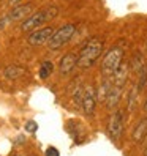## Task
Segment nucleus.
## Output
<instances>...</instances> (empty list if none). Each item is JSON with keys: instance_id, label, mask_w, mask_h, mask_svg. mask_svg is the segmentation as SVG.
Instances as JSON below:
<instances>
[{"instance_id": "obj_22", "label": "nucleus", "mask_w": 147, "mask_h": 156, "mask_svg": "<svg viewBox=\"0 0 147 156\" xmlns=\"http://www.w3.org/2000/svg\"><path fill=\"white\" fill-rule=\"evenodd\" d=\"M21 2H22V0H10V5H11V6H17Z\"/></svg>"}, {"instance_id": "obj_19", "label": "nucleus", "mask_w": 147, "mask_h": 156, "mask_svg": "<svg viewBox=\"0 0 147 156\" xmlns=\"http://www.w3.org/2000/svg\"><path fill=\"white\" fill-rule=\"evenodd\" d=\"M24 128H25L27 133H36V129H38V123H35L33 120H29V122H25Z\"/></svg>"}, {"instance_id": "obj_3", "label": "nucleus", "mask_w": 147, "mask_h": 156, "mask_svg": "<svg viewBox=\"0 0 147 156\" xmlns=\"http://www.w3.org/2000/svg\"><path fill=\"white\" fill-rule=\"evenodd\" d=\"M123 62V48H120V46H114V48H111L101 62V73L105 77H112L114 73L119 69V66L122 65Z\"/></svg>"}, {"instance_id": "obj_14", "label": "nucleus", "mask_w": 147, "mask_h": 156, "mask_svg": "<svg viewBox=\"0 0 147 156\" xmlns=\"http://www.w3.org/2000/svg\"><path fill=\"white\" fill-rule=\"evenodd\" d=\"M145 136H147V118H142L133 131V140L136 144H141L145 139Z\"/></svg>"}, {"instance_id": "obj_1", "label": "nucleus", "mask_w": 147, "mask_h": 156, "mask_svg": "<svg viewBox=\"0 0 147 156\" xmlns=\"http://www.w3.org/2000/svg\"><path fill=\"white\" fill-rule=\"evenodd\" d=\"M105 49V41L101 38H90L82 49L78 54V66L82 69H87L90 66L95 65V62L98 60V57L101 55V52Z\"/></svg>"}, {"instance_id": "obj_5", "label": "nucleus", "mask_w": 147, "mask_h": 156, "mask_svg": "<svg viewBox=\"0 0 147 156\" xmlns=\"http://www.w3.org/2000/svg\"><path fill=\"white\" fill-rule=\"evenodd\" d=\"M123 131V114L122 111H114V114L109 118V123H108V134L111 137V140L117 142L122 136Z\"/></svg>"}, {"instance_id": "obj_2", "label": "nucleus", "mask_w": 147, "mask_h": 156, "mask_svg": "<svg viewBox=\"0 0 147 156\" xmlns=\"http://www.w3.org/2000/svg\"><path fill=\"white\" fill-rule=\"evenodd\" d=\"M57 14H59L57 6H49V8H46V10L33 13L32 16L27 17V19H24V22L21 24V30L22 32H33V30L38 29L40 25H43L44 22L52 21Z\"/></svg>"}, {"instance_id": "obj_8", "label": "nucleus", "mask_w": 147, "mask_h": 156, "mask_svg": "<svg viewBox=\"0 0 147 156\" xmlns=\"http://www.w3.org/2000/svg\"><path fill=\"white\" fill-rule=\"evenodd\" d=\"M76 65H78V55H76V54H73V52L65 54V55L60 58V62H59V71H60V74H63V76L70 74V73L75 69Z\"/></svg>"}, {"instance_id": "obj_17", "label": "nucleus", "mask_w": 147, "mask_h": 156, "mask_svg": "<svg viewBox=\"0 0 147 156\" xmlns=\"http://www.w3.org/2000/svg\"><path fill=\"white\" fill-rule=\"evenodd\" d=\"M138 95H139V88L138 85H134L130 91V96H128V111L133 112L134 111V106H136V101H138Z\"/></svg>"}, {"instance_id": "obj_12", "label": "nucleus", "mask_w": 147, "mask_h": 156, "mask_svg": "<svg viewBox=\"0 0 147 156\" xmlns=\"http://www.w3.org/2000/svg\"><path fill=\"white\" fill-rule=\"evenodd\" d=\"M112 85H111V77H106L101 84H100L98 90H97V101L98 103H106V98L111 91Z\"/></svg>"}, {"instance_id": "obj_9", "label": "nucleus", "mask_w": 147, "mask_h": 156, "mask_svg": "<svg viewBox=\"0 0 147 156\" xmlns=\"http://www.w3.org/2000/svg\"><path fill=\"white\" fill-rule=\"evenodd\" d=\"M30 11H32V5L30 3H27V5H17V6H13V10L10 11L8 17H10V21H22Z\"/></svg>"}, {"instance_id": "obj_23", "label": "nucleus", "mask_w": 147, "mask_h": 156, "mask_svg": "<svg viewBox=\"0 0 147 156\" xmlns=\"http://www.w3.org/2000/svg\"><path fill=\"white\" fill-rule=\"evenodd\" d=\"M144 111L147 112V99H145V103H144Z\"/></svg>"}, {"instance_id": "obj_15", "label": "nucleus", "mask_w": 147, "mask_h": 156, "mask_svg": "<svg viewBox=\"0 0 147 156\" xmlns=\"http://www.w3.org/2000/svg\"><path fill=\"white\" fill-rule=\"evenodd\" d=\"M130 65H131V68H133V71H136V73H139L142 68H144V57H142V54L141 52H134V55H133V58H131V62H130Z\"/></svg>"}, {"instance_id": "obj_7", "label": "nucleus", "mask_w": 147, "mask_h": 156, "mask_svg": "<svg viewBox=\"0 0 147 156\" xmlns=\"http://www.w3.org/2000/svg\"><path fill=\"white\" fill-rule=\"evenodd\" d=\"M97 103V90L92 85H87L84 88V95H82V111H84V114L94 115Z\"/></svg>"}, {"instance_id": "obj_25", "label": "nucleus", "mask_w": 147, "mask_h": 156, "mask_svg": "<svg viewBox=\"0 0 147 156\" xmlns=\"http://www.w3.org/2000/svg\"><path fill=\"white\" fill-rule=\"evenodd\" d=\"M145 156H147V154H145Z\"/></svg>"}, {"instance_id": "obj_4", "label": "nucleus", "mask_w": 147, "mask_h": 156, "mask_svg": "<svg viewBox=\"0 0 147 156\" xmlns=\"http://www.w3.org/2000/svg\"><path fill=\"white\" fill-rule=\"evenodd\" d=\"M75 33H76V24L70 22V24L62 25L60 29H57L56 32H54L52 38H51L49 43H48V48H49L51 51L60 49L62 46H65V44L73 38V36H75Z\"/></svg>"}, {"instance_id": "obj_13", "label": "nucleus", "mask_w": 147, "mask_h": 156, "mask_svg": "<svg viewBox=\"0 0 147 156\" xmlns=\"http://www.w3.org/2000/svg\"><path fill=\"white\" fill-rule=\"evenodd\" d=\"M25 73H27V69L19 65H10L3 69V76L10 80H14V79H19L21 76H24Z\"/></svg>"}, {"instance_id": "obj_16", "label": "nucleus", "mask_w": 147, "mask_h": 156, "mask_svg": "<svg viewBox=\"0 0 147 156\" xmlns=\"http://www.w3.org/2000/svg\"><path fill=\"white\" fill-rule=\"evenodd\" d=\"M52 71H54V65H52V62L46 60V62H43V63H41L38 76H40V79H48V77L52 74Z\"/></svg>"}, {"instance_id": "obj_24", "label": "nucleus", "mask_w": 147, "mask_h": 156, "mask_svg": "<svg viewBox=\"0 0 147 156\" xmlns=\"http://www.w3.org/2000/svg\"><path fill=\"white\" fill-rule=\"evenodd\" d=\"M16 156H22V154H16Z\"/></svg>"}, {"instance_id": "obj_10", "label": "nucleus", "mask_w": 147, "mask_h": 156, "mask_svg": "<svg viewBox=\"0 0 147 156\" xmlns=\"http://www.w3.org/2000/svg\"><path fill=\"white\" fill-rule=\"evenodd\" d=\"M120 96H122V87L112 85L111 91H109V95H108V98H106V106H108L109 111H112V109L117 107L119 101H120Z\"/></svg>"}, {"instance_id": "obj_11", "label": "nucleus", "mask_w": 147, "mask_h": 156, "mask_svg": "<svg viewBox=\"0 0 147 156\" xmlns=\"http://www.w3.org/2000/svg\"><path fill=\"white\" fill-rule=\"evenodd\" d=\"M127 77H128V63L127 62H122V65L119 66V69L114 73V76H112L114 85L123 87L125 82H127Z\"/></svg>"}, {"instance_id": "obj_18", "label": "nucleus", "mask_w": 147, "mask_h": 156, "mask_svg": "<svg viewBox=\"0 0 147 156\" xmlns=\"http://www.w3.org/2000/svg\"><path fill=\"white\" fill-rule=\"evenodd\" d=\"M145 82H147V65H144V68L139 71V80H138V88H139V91L145 87Z\"/></svg>"}, {"instance_id": "obj_6", "label": "nucleus", "mask_w": 147, "mask_h": 156, "mask_svg": "<svg viewBox=\"0 0 147 156\" xmlns=\"http://www.w3.org/2000/svg\"><path fill=\"white\" fill-rule=\"evenodd\" d=\"M54 32H56V30H54L52 27L36 29V30H33V32L29 35L27 41H29L30 46H41V44H46V43H49V40L52 38Z\"/></svg>"}, {"instance_id": "obj_21", "label": "nucleus", "mask_w": 147, "mask_h": 156, "mask_svg": "<svg viewBox=\"0 0 147 156\" xmlns=\"http://www.w3.org/2000/svg\"><path fill=\"white\" fill-rule=\"evenodd\" d=\"M10 22V17L8 16H5V17H2V19H0V29H3V27Z\"/></svg>"}, {"instance_id": "obj_20", "label": "nucleus", "mask_w": 147, "mask_h": 156, "mask_svg": "<svg viewBox=\"0 0 147 156\" xmlns=\"http://www.w3.org/2000/svg\"><path fill=\"white\" fill-rule=\"evenodd\" d=\"M44 156H60V153L56 147H49V148L44 151Z\"/></svg>"}]
</instances>
